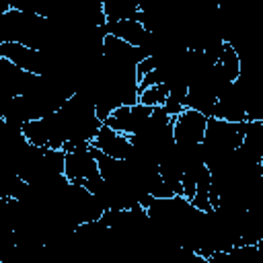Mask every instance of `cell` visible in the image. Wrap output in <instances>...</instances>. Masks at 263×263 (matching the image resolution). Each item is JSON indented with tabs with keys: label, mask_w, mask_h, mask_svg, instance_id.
Returning <instances> with one entry per match:
<instances>
[{
	"label": "cell",
	"mask_w": 263,
	"mask_h": 263,
	"mask_svg": "<svg viewBox=\"0 0 263 263\" xmlns=\"http://www.w3.org/2000/svg\"><path fill=\"white\" fill-rule=\"evenodd\" d=\"M247 132V121H226L218 117H208L205 132H203V162L208 171H216L224 166L234 150L242 144Z\"/></svg>",
	"instance_id": "6da1fadb"
},
{
	"label": "cell",
	"mask_w": 263,
	"mask_h": 263,
	"mask_svg": "<svg viewBox=\"0 0 263 263\" xmlns=\"http://www.w3.org/2000/svg\"><path fill=\"white\" fill-rule=\"evenodd\" d=\"M64 154H66L64 156V175L70 181L82 183L86 189L95 191L97 185L103 181V177L99 173V166H97L90 144L74 146L72 150H66Z\"/></svg>",
	"instance_id": "7a4b0ae2"
},
{
	"label": "cell",
	"mask_w": 263,
	"mask_h": 263,
	"mask_svg": "<svg viewBox=\"0 0 263 263\" xmlns=\"http://www.w3.org/2000/svg\"><path fill=\"white\" fill-rule=\"evenodd\" d=\"M205 123H208V117L203 113L185 107L181 113H177L173 117V140H175V146L177 148H185V146L201 144L203 132H205Z\"/></svg>",
	"instance_id": "3957f363"
},
{
	"label": "cell",
	"mask_w": 263,
	"mask_h": 263,
	"mask_svg": "<svg viewBox=\"0 0 263 263\" xmlns=\"http://www.w3.org/2000/svg\"><path fill=\"white\" fill-rule=\"evenodd\" d=\"M150 113H152V107H148L144 103L119 105L103 119V123H107L109 127H113V129H117L125 136H134L146 125Z\"/></svg>",
	"instance_id": "277c9868"
},
{
	"label": "cell",
	"mask_w": 263,
	"mask_h": 263,
	"mask_svg": "<svg viewBox=\"0 0 263 263\" xmlns=\"http://www.w3.org/2000/svg\"><path fill=\"white\" fill-rule=\"evenodd\" d=\"M90 146L97 148L99 152L113 156V158H125L129 152V136L109 127L107 123H101V127L97 129L95 138L90 140Z\"/></svg>",
	"instance_id": "5b68a950"
},
{
	"label": "cell",
	"mask_w": 263,
	"mask_h": 263,
	"mask_svg": "<svg viewBox=\"0 0 263 263\" xmlns=\"http://www.w3.org/2000/svg\"><path fill=\"white\" fill-rule=\"evenodd\" d=\"M103 33L105 35H113L117 39H123V41H127L132 45L140 47V43H142V39L146 35V29L138 18H123V21H105Z\"/></svg>",
	"instance_id": "8992f818"
},
{
	"label": "cell",
	"mask_w": 263,
	"mask_h": 263,
	"mask_svg": "<svg viewBox=\"0 0 263 263\" xmlns=\"http://www.w3.org/2000/svg\"><path fill=\"white\" fill-rule=\"evenodd\" d=\"M105 21H123L136 18L138 14V0H101Z\"/></svg>",
	"instance_id": "52a82bcc"
},
{
	"label": "cell",
	"mask_w": 263,
	"mask_h": 263,
	"mask_svg": "<svg viewBox=\"0 0 263 263\" xmlns=\"http://www.w3.org/2000/svg\"><path fill=\"white\" fill-rule=\"evenodd\" d=\"M166 92H168V88H166L164 84H152V86H146V88L140 90V95H138V103H144V105H148V107L164 105Z\"/></svg>",
	"instance_id": "ba28073f"
},
{
	"label": "cell",
	"mask_w": 263,
	"mask_h": 263,
	"mask_svg": "<svg viewBox=\"0 0 263 263\" xmlns=\"http://www.w3.org/2000/svg\"><path fill=\"white\" fill-rule=\"evenodd\" d=\"M10 10V0H0V14Z\"/></svg>",
	"instance_id": "9c48e42d"
}]
</instances>
